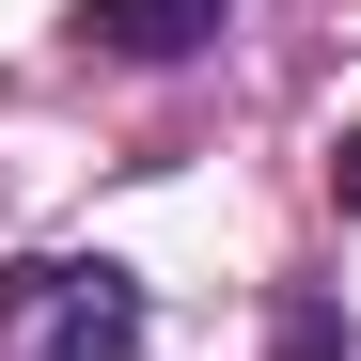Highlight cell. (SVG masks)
<instances>
[{
	"mask_svg": "<svg viewBox=\"0 0 361 361\" xmlns=\"http://www.w3.org/2000/svg\"><path fill=\"white\" fill-rule=\"evenodd\" d=\"M220 16H235V0H94V47H126V63H189Z\"/></svg>",
	"mask_w": 361,
	"mask_h": 361,
	"instance_id": "obj_2",
	"label": "cell"
},
{
	"mask_svg": "<svg viewBox=\"0 0 361 361\" xmlns=\"http://www.w3.org/2000/svg\"><path fill=\"white\" fill-rule=\"evenodd\" d=\"M345 204H361V142H345Z\"/></svg>",
	"mask_w": 361,
	"mask_h": 361,
	"instance_id": "obj_3",
	"label": "cell"
},
{
	"mask_svg": "<svg viewBox=\"0 0 361 361\" xmlns=\"http://www.w3.org/2000/svg\"><path fill=\"white\" fill-rule=\"evenodd\" d=\"M126 345H142L126 267H16L0 283V361H126Z\"/></svg>",
	"mask_w": 361,
	"mask_h": 361,
	"instance_id": "obj_1",
	"label": "cell"
}]
</instances>
